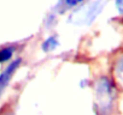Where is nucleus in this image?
Here are the masks:
<instances>
[{
  "label": "nucleus",
  "instance_id": "2",
  "mask_svg": "<svg viewBox=\"0 0 123 115\" xmlns=\"http://www.w3.org/2000/svg\"><path fill=\"white\" fill-rule=\"evenodd\" d=\"M100 11H101L100 1L91 3L74 11L73 15L70 16V22L76 24H91L95 19V17L100 13Z\"/></svg>",
  "mask_w": 123,
  "mask_h": 115
},
{
  "label": "nucleus",
  "instance_id": "8",
  "mask_svg": "<svg viewBox=\"0 0 123 115\" xmlns=\"http://www.w3.org/2000/svg\"><path fill=\"white\" fill-rule=\"evenodd\" d=\"M116 9L119 15H123V0H116Z\"/></svg>",
  "mask_w": 123,
  "mask_h": 115
},
{
  "label": "nucleus",
  "instance_id": "1",
  "mask_svg": "<svg viewBox=\"0 0 123 115\" xmlns=\"http://www.w3.org/2000/svg\"><path fill=\"white\" fill-rule=\"evenodd\" d=\"M95 95H97L98 113L100 115H110L113 109V101L116 95L112 82L106 77H101L97 82Z\"/></svg>",
  "mask_w": 123,
  "mask_h": 115
},
{
  "label": "nucleus",
  "instance_id": "3",
  "mask_svg": "<svg viewBox=\"0 0 123 115\" xmlns=\"http://www.w3.org/2000/svg\"><path fill=\"white\" fill-rule=\"evenodd\" d=\"M19 65H21V59H17V60L12 61V63L4 70V72L0 74V96H1V94L4 92L5 88L7 86L9 82L11 80L12 76L15 74V72L17 71V68L19 67Z\"/></svg>",
  "mask_w": 123,
  "mask_h": 115
},
{
  "label": "nucleus",
  "instance_id": "9",
  "mask_svg": "<svg viewBox=\"0 0 123 115\" xmlns=\"http://www.w3.org/2000/svg\"><path fill=\"white\" fill-rule=\"evenodd\" d=\"M3 115H13L12 113H6V114H3Z\"/></svg>",
  "mask_w": 123,
  "mask_h": 115
},
{
  "label": "nucleus",
  "instance_id": "6",
  "mask_svg": "<svg viewBox=\"0 0 123 115\" xmlns=\"http://www.w3.org/2000/svg\"><path fill=\"white\" fill-rule=\"evenodd\" d=\"M13 53H15L13 47H3V48H0V64L9 61L12 58Z\"/></svg>",
  "mask_w": 123,
  "mask_h": 115
},
{
  "label": "nucleus",
  "instance_id": "5",
  "mask_svg": "<svg viewBox=\"0 0 123 115\" xmlns=\"http://www.w3.org/2000/svg\"><path fill=\"white\" fill-rule=\"evenodd\" d=\"M58 46H59V41H58L57 36H49L42 42L41 48L43 52H52V50L57 49Z\"/></svg>",
  "mask_w": 123,
  "mask_h": 115
},
{
  "label": "nucleus",
  "instance_id": "4",
  "mask_svg": "<svg viewBox=\"0 0 123 115\" xmlns=\"http://www.w3.org/2000/svg\"><path fill=\"white\" fill-rule=\"evenodd\" d=\"M83 1L85 0H59L57 4V10H59V12H64L65 9L69 10V9L76 7Z\"/></svg>",
  "mask_w": 123,
  "mask_h": 115
},
{
  "label": "nucleus",
  "instance_id": "7",
  "mask_svg": "<svg viewBox=\"0 0 123 115\" xmlns=\"http://www.w3.org/2000/svg\"><path fill=\"white\" fill-rule=\"evenodd\" d=\"M116 73H117L118 78L121 79V82L123 83V56H121L119 59L117 60V64H116Z\"/></svg>",
  "mask_w": 123,
  "mask_h": 115
}]
</instances>
